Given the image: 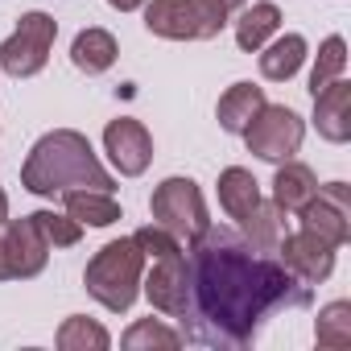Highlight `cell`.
<instances>
[{"label": "cell", "instance_id": "6da1fadb", "mask_svg": "<svg viewBox=\"0 0 351 351\" xmlns=\"http://www.w3.org/2000/svg\"><path fill=\"white\" fill-rule=\"evenodd\" d=\"M310 306V285L281 261L256 252L228 228H207L191 244V339L207 347H248L273 310Z\"/></svg>", "mask_w": 351, "mask_h": 351}, {"label": "cell", "instance_id": "7a4b0ae2", "mask_svg": "<svg viewBox=\"0 0 351 351\" xmlns=\"http://www.w3.org/2000/svg\"><path fill=\"white\" fill-rule=\"evenodd\" d=\"M21 186L38 199H54L66 191H116V178L104 169L99 153L83 132L54 128L34 141L21 165Z\"/></svg>", "mask_w": 351, "mask_h": 351}, {"label": "cell", "instance_id": "3957f363", "mask_svg": "<svg viewBox=\"0 0 351 351\" xmlns=\"http://www.w3.org/2000/svg\"><path fill=\"white\" fill-rule=\"evenodd\" d=\"M141 277H145V252L136 248L132 236H120V240H108V244L87 261L83 285H87V293H91L104 310L124 314V310H132V302L141 298Z\"/></svg>", "mask_w": 351, "mask_h": 351}, {"label": "cell", "instance_id": "277c9868", "mask_svg": "<svg viewBox=\"0 0 351 351\" xmlns=\"http://www.w3.org/2000/svg\"><path fill=\"white\" fill-rule=\"evenodd\" d=\"M228 21L207 0H145V29L165 42H211Z\"/></svg>", "mask_w": 351, "mask_h": 351}, {"label": "cell", "instance_id": "5b68a950", "mask_svg": "<svg viewBox=\"0 0 351 351\" xmlns=\"http://www.w3.org/2000/svg\"><path fill=\"white\" fill-rule=\"evenodd\" d=\"M149 211H153V223H161L165 232H173L182 244H195V240L211 228L207 199H203L199 182H195V178H182V173H173V178H165V182L153 191Z\"/></svg>", "mask_w": 351, "mask_h": 351}, {"label": "cell", "instance_id": "8992f818", "mask_svg": "<svg viewBox=\"0 0 351 351\" xmlns=\"http://www.w3.org/2000/svg\"><path fill=\"white\" fill-rule=\"evenodd\" d=\"M54 38H58V21L42 9H29L21 13L17 29L0 42V71L13 75V79H34L46 71L50 62V50H54Z\"/></svg>", "mask_w": 351, "mask_h": 351}, {"label": "cell", "instance_id": "52a82bcc", "mask_svg": "<svg viewBox=\"0 0 351 351\" xmlns=\"http://www.w3.org/2000/svg\"><path fill=\"white\" fill-rule=\"evenodd\" d=\"M240 136H244L248 153H256L261 161H273V165H277V161H289V157L302 149V141H306V120H302L293 108H285V104H265Z\"/></svg>", "mask_w": 351, "mask_h": 351}, {"label": "cell", "instance_id": "ba28073f", "mask_svg": "<svg viewBox=\"0 0 351 351\" xmlns=\"http://www.w3.org/2000/svg\"><path fill=\"white\" fill-rule=\"evenodd\" d=\"M50 244L29 215L0 223V281H29L46 269Z\"/></svg>", "mask_w": 351, "mask_h": 351}, {"label": "cell", "instance_id": "9c48e42d", "mask_svg": "<svg viewBox=\"0 0 351 351\" xmlns=\"http://www.w3.org/2000/svg\"><path fill=\"white\" fill-rule=\"evenodd\" d=\"M141 293L149 298V306L157 314L182 318L186 302H191V261H186V248L169 252V256H157L153 269L141 277Z\"/></svg>", "mask_w": 351, "mask_h": 351}, {"label": "cell", "instance_id": "30bf717a", "mask_svg": "<svg viewBox=\"0 0 351 351\" xmlns=\"http://www.w3.org/2000/svg\"><path fill=\"white\" fill-rule=\"evenodd\" d=\"M302 228L322 236L326 244L343 248L351 240V186L347 182H326L314 191V199L298 211Z\"/></svg>", "mask_w": 351, "mask_h": 351}, {"label": "cell", "instance_id": "8fae6325", "mask_svg": "<svg viewBox=\"0 0 351 351\" xmlns=\"http://www.w3.org/2000/svg\"><path fill=\"white\" fill-rule=\"evenodd\" d=\"M335 244H326L322 236H314V232H289V236H281V244H277V256H281V265L298 277V281H306V285H322L330 273H335Z\"/></svg>", "mask_w": 351, "mask_h": 351}, {"label": "cell", "instance_id": "7c38bea8", "mask_svg": "<svg viewBox=\"0 0 351 351\" xmlns=\"http://www.w3.org/2000/svg\"><path fill=\"white\" fill-rule=\"evenodd\" d=\"M104 153L124 178H141L153 161V136L141 120L120 116V120H108V128H104Z\"/></svg>", "mask_w": 351, "mask_h": 351}, {"label": "cell", "instance_id": "4fadbf2b", "mask_svg": "<svg viewBox=\"0 0 351 351\" xmlns=\"http://www.w3.org/2000/svg\"><path fill=\"white\" fill-rule=\"evenodd\" d=\"M314 128L330 145L351 141V83L347 79H335L322 91H314Z\"/></svg>", "mask_w": 351, "mask_h": 351}, {"label": "cell", "instance_id": "5bb4252c", "mask_svg": "<svg viewBox=\"0 0 351 351\" xmlns=\"http://www.w3.org/2000/svg\"><path fill=\"white\" fill-rule=\"evenodd\" d=\"M318 191V173L306 165V161H277V173H273V203L285 211V215H298Z\"/></svg>", "mask_w": 351, "mask_h": 351}, {"label": "cell", "instance_id": "9a60e30c", "mask_svg": "<svg viewBox=\"0 0 351 351\" xmlns=\"http://www.w3.org/2000/svg\"><path fill=\"white\" fill-rule=\"evenodd\" d=\"M256 54H261V75H265L269 83H289V79L302 71L310 46H306L302 34H277V38H269Z\"/></svg>", "mask_w": 351, "mask_h": 351}, {"label": "cell", "instance_id": "2e32d148", "mask_svg": "<svg viewBox=\"0 0 351 351\" xmlns=\"http://www.w3.org/2000/svg\"><path fill=\"white\" fill-rule=\"evenodd\" d=\"M265 104H269V99H265V87H256V83H232V87L219 95V104H215V120H219L223 132L240 136Z\"/></svg>", "mask_w": 351, "mask_h": 351}, {"label": "cell", "instance_id": "e0dca14e", "mask_svg": "<svg viewBox=\"0 0 351 351\" xmlns=\"http://www.w3.org/2000/svg\"><path fill=\"white\" fill-rule=\"evenodd\" d=\"M228 25H236V46L244 54H256L269 38L281 34V9L273 5V0H256V5H244L240 17L228 21Z\"/></svg>", "mask_w": 351, "mask_h": 351}, {"label": "cell", "instance_id": "ac0fdd59", "mask_svg": "<svg viewBox=\"0 0 351 351\" xmlns=\"http://www.w3.org/2000/svg\"><path fill=\"white\" fill-rule=\"evenodd\" d=\"M116 54H120L116 38H112L108 29H99V25L79 29L75 42H71V62H75V71H83V75H104V71H112V66H116Z\"/></svg>", "mask_w": 351, "mask_h": 351}, {"label": "cell", "instance_id": "d6986e66", "mask_svg": "<svg viewBox=\"0 0 351 351\" xmlns=\"http://www.w3.org/2000/svg\"><path fill=\"white\" fill-rule=\"evenodd\" d=\"M62 207L83 228H112V223L124 219V211L112 199V191H66L62 195Z\"/></svg>", "mask_w": 351, "mask_h": 351}, {"label": "cell", "instance_id": "ffe728a7", "mask_svg": "<svg viewBox=\"0 0 351 351\" xmlns=\"http://www.w3.org/2000/svg\"><path fill=\"white\" fill-rule=\"evenodd\" d=\"M256 203H261V182L252 178V169L228 165V169L219 173V207H223V215L240 223Z\"/></svg>", "mask_w": 351, "mask_h": 351}, {"label": "cell", "instance_id": "44dd1931", "mask_svg": "<svg viewBox=\"0 0 351 351\" xmlns=\"http://www.w3.org/2000/svg\"><path fill=\"white\" fill-rule=\"evenodd\" d=\"M240 236L256 248V252H277L281 236H285V211L277 203H256L244 219H240Z\"/></svg>", "mask_w": 351, "mask_h": 351}, {"label": "cell", "instance_id": "7402d4cb", "mask_svg": "<svg viewBox=\"0 0 351 351\" xmlns=\"http://www.w3.org/2000/svg\"><path fill=\"white\" fill-rule=\"evenodd\" d=\"M314 343L322 351H347L351 347V302H330L314 318Z\"/></svg>", "mask_w": 351, "mask_h": 351}, {"label": "cell", "instance_id": "603a6c76", "mask_svg": "<svg viewBox=\"0 0 351 351\" xmlns=\"http://www.w3.org/2000/svg\"><path fill=\"white\" fill-rule=\"evenodd\" d=\"M54 343H58V351H108V347H112V335H108L95 318L71 314V318H62Z\"/></svg>", "mask_w": 351, "mask_h": 351}, {"label": "cell", "instance_id": "cb8c5ba5", "mask_svg": "<svg viewBox=\"0 0 351 351\" xmlns=\"http://www.w3.org/2000/svg\"><path fill=\"white\" fill-rule=\"evenodd\" d=\"M182 343H186V335H178L173 326H165L161 318H136V322L120 335V347H128V351H153V347L178 351Z\"/></svg>", "mask_w": 351, "mask_h": 351}, {"label": "cell", "instance_id": "d4e9b609", "mask_svg": "<svg viewBox=\"0 0 351 351\" xmlns=\"http://www.w3.org/2000/svg\"><path fill=\"white\" fill-rule=\"evenodd\" d=\"M343 71H347V42L335 34V38H326V42L318 46L314 71H310V95H314V91H322L326 83L343 79Z\"/></svg>", "mask_w": 351, "mask_h": 351}, {"label": "cell", "instance_id": "484cf974", "mask_svg": "<svg viewBox=\"0 0 351 351\" xmlns=\"http://www.w3.org/2000/svg\"><path fill=\"white\" fill-rule=\"evenodd\" d=\"M29 219L38 223V232L46 236L50 248H75L83 240V223H75L66 211H34Z\"/></svg>", "mask_w": 351, "mask_h": 351}, {"label": "cell", "instance_id": "4316f807", "mask_svg": "<svg viewBox=\"0 0 351 351\" xmlns=\"http://www.w3.org/2000/svg\"><path fill=\"white\" fill-rule=\"evenodd\" d=\"M132 240H136V248L145 252V261H157V256H169V252H182V240L173 236V232H165L161 223H149V228L132 232Z\"/></svg>", "mask_w": 351, "mask_h": 351}, {"label": "cell", "instance_id": "83f0119b", "mask_svg": "<svg viewBox=\"0 0 351 351\" xmlns=\"http://www.w3.org/2000/svg\"><path fill=\"white\" fill-rule=\"evenodd\" d=\"M207 5H211V9H219L223 17H232V13H240V9L248 5V0H207Z\"/></svg>", "mask_w": 351, "mask_h": 351}, {"label": "cell", "instance_id": "f1b7e54d", "mask_svg": "<svg viewBox=\"0 0 351 351\" xmlns=\"http://www.w3.org/2000/svg\"><path fill=\"white\" fill-rule=\"evenodd\" d=\"M108 5L116 13H136V9H145V0H108Z\"/></svg>", "mask_w": 351, "mask_h": 351}, {"label": "cell", "instance_id": "f546056e", "mask_svg": "<svg viewBox=\"0 0 351 351\" xmlns=\"http://www.w3.org/2000/svg\"><path fill=\"white\" fill-rule=\"evenodd\" d=\"M9 219V195H5V186H0V223Z\"/></svg>", "mask_w": 351, "mask_h": 351}]
</instances>
